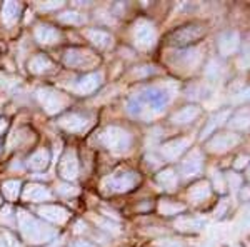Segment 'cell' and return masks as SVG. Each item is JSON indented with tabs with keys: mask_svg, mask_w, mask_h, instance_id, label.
<instances>
[{
	"mask_svg": "<svg viewBox=\"0 0 250 247\" xmlns=\"http://www.w3.org/2000/svg\"><path fill=\"white\" fill-rule=\"evenodd\" d=\"M19 229L22 232V236L25 237V241H29L30 244H43L48 242L50 239H54L55 232L54 229L47 227L45 224H42L35 217H32L30 214H27L25 210H19L17 216Z\"/></svg>",
	"mask_w": 250,
	"mask_h": 247,
	"instance_id": "1",
	"label": "cell"
},
{
	"mask_svg": "<svg viewBox=\"0 0 250 247\" xmlns=\"http://www.w3.org/2000/svg\"><path fill=\"white\" fill-rule=\"evenodd\" d=\"M100 140H102V144L105 145L107 149H110V151H114V152L127 151L128 144H130L128 134L119 127L105 129V131L102 132V135H100Z\"/></svg>",
	"mask_w": 250,
	"mask_h": 247,
	"instance_id": "2",
	"label": "cell"
},
{
	"mask_svg": "<svg viewBox=\"0 0 250 247\" xmlns=\"http://www.w3.org/2000/svg\"><path fill=\"white\" fill-rule=\"evenodd\" d=\"M37 99L39 102L42 104L43 111L47 114H57V112L62 111L67 104L65 95H62L60 92L54 90V89H39L37 90Z\"/></svg>",
	"mask_w": 250,
	"mask_h": 247,
	"instance_id": "3",
	"label": "cell"
},
{
	"mask_svg": "<svg viewBox=\"0 0 250 247\" xmlns=\"http://www.w3.org/2000/svg\"><path fill=\"white\" fill-rule=\"evenodd\" d=\"M63 62L68 67H90L97 64V57L87 48H70L63 55Z\"/></svg>",
	"mask_w": 250,
	"mask_h": 247,
	"instance_id": "4",
	"label": "cell"
},
{
	"mask_svg": "<svg viewBox=\"0 0 250 247\" xmlns=\"http://www.w3.org/2000/svg\"><path fill=\"white\" fill-rule=\"evenodd\" d=\"M59 174L65 180H74L79 176V159L75 152H67L59 164Z\"/></svg>",
	"mask_w": 250,
	"mask_h": 247,
	"instance_id": "5",
	"label": "cell"
},
{
	"mask_svg": "<svg viewBox=\"0 0 250 247\" xmlns=\"http://www.w3.org/2000/svg\"><path fill=\"white\" fill-rule=\"evenodd\" d=\"M39 216L43 217L45 221H50L54 222V224H65L68 221V217H70V212H68L67 209L60 207V205H42V207H39Z\"/></svg>",
	"mask_w": 250,
	"mask_h": 247,
	"instance_id": "6",
	"label": "cell"
},
{
	"mask_svg": "<svg viewBox=\"0 0 250 247\" xmlns=\"http://www.w3.org/2000/svg\"><path fill=\"white\" fill-rule=\"evenodd\" d=\"M59 125L67 132H83L90 125V120L80 114H67L59 119Z\"/></svg>",
	"mask_w": 250,
	"mask_h": 247,
	"instance_id": "7",
	"label": "cell"
},
{
	"mask_svg": "<svg viewBox=\"0 0 250 247\" xmlns=\"http://www.w3.org/2000/svg\"><path fill=\"white\" fill-rule=\"evenodd\" d=\"M135 184V176L134 174H115V176L108 177L104 182V187H107L108 190H128L132 185Z\"/></svg>",
	"mask_w": 250,
	"mask_h": 247,
	"instance_id": "8",
	"label": "cell"
},
{
	"mask_svg": "<svg viewBox=\"0 0 250 247\" xmlns=\"http://www.w3.org/2000/svg\"><path fill=\"white\" fill-rule=\"evenodd\" d=\"M50 190L40 184H29L23 189V199L32 202H43L50 199Z\"/></svg>",
	"mask_w": 250,
	"mask_h": 247,
	"instance_id": "9",
	"label": "cell"
},
{
	"mask_svg": "<svg viewBox=\"0 0 250 247\" xmlns=\"http://www.w3.org/2000/svg\"><path fill=\"white\" fill-rule=\"evenodd\" d=\"M100 80H102V74H88L83 75L82 79L75 84V92L79 94H92L97 87H99Z\"/></svg>",
	"mask_w": 250,
	"mask_h": 247,
	"instance_id": "10",
	"label": "cell"
},
{
	"mask_svg": "<svg viewBox=\"0 0 250 247\" xmlns=\"http://www.w3.org/2000/svg\"><path fill=\"white\" fill-rule=\"evenodd\" d=\"M35 39H37L40 44H43V45H50V44L57 42L60 39V34L57 29H54V27H50V25H39L37 29H35Z\"/></svg>",
	"mask_w": 250,
	"mask_h": 247,
	"instance_id": "11",
	"label": "cell"
},
{
	"mask_svg": "<svg viewBox=\"0 0 250 247\" xmlns=\"http://www.w3.org/2000/svg\"><path fill=\"white\" fill-rule=\"evenodd\" d=\"M48 162H50V154H48V151H45V149H40V151L32 154L27 164H29V167L32 171H43L48 165Z\"/></svg>",
	"mask_w": 250,
	"mask_h": 247,
	"instance_id": "12",
	"label": "cell"
},
{
	"mask_svg": "<svg viewBox=\"0 0 250 247\" xmlns=\"http://www.w3.org/2000/svg\"><path fill=\"white\" fill-rule=\"evenodd\" d=\"M85 37L90 40L94 45L100 47V48H105L112 44V37L104 30H97V29H88L85 30Z\"/></svg>",
	"mask_w": 250,
	"mask_h": 247,
	"instance_id": "13",
	"label": "cell"
},
{
	"mask_svg": "<svg viewBox=\"0 0 250 247\" xmlns=\"http://www.w3.org/2000/svg\"><path fill=\"white\" fill-rule=\"evenodd\" d=\"M50 68H52V62L48 60V57H45V55H42V54L32 57L29 62V70L32 74H43V72L50 70Z\"/></svg>",
	"mask_w": 250,
	"mask_h": 247,
	"instance_id": "14",
	"label": "cell"
},
{
	"mask_svg": "<svg viewBox=\"0 0 250 247\" xmlns=\"http://www.w3.org/2000/svg\"><path fill=\"white\" fill-rule=\"evenodd\" d=\"M19 12H20V5L17 2H5L2 7V20L3 23L7 25H12V23L17 20L19 17Z\"/></svg>",
	"mask_w": 250,
	"mask_h": 247,
	"instance_id": "15",
	"label": "cell"
},
{
	"mask_svg": "<svg viewBox=\"0 0 250 247\" xmlns=\"http://www.w3.org/2000/svg\"><path fill=\"white\" fill-rule=\"evenodd\" d=\"M154 37V32H152V27L148 25H139L135 29V40L139 42V45L147 47L148 44H152L150 40Z\"/></svg>",
	"mask_w": 250,
	"mask_h": 247,
	"instance_id": "16",
	"label": "cell"
},
{
	"mask_svg": "<svg viewBox=\"0 0 250 247\" xmlns=\"http://www.w3.org/2000/svg\"><path fill=\"white\" fill-rule=\"evenodd\" d=\"M2 192L3 196L7 197L9 201L17 199L19 192H20V182L19 180H7L2 184Z\"/></svg>",
	"mask_w": 250,
	"mask_h": 247,
	"instance_id": "17",
	"label": "cell"
},
{
	"mask_svg": "<svg viewBox=\"0 0 250 247\" xmlns=\"http://www.w3.org/2000/svg\"><path fill=\"white\" fill-rule=\"evenodd\" d=\"M59 20L63 23H80L82 22V17H80L79 12L70 10V12H63V14H60Z\"/></svg>",
	"mask_w": 250,
	"mask_h": 247,
	"instance_id": "18",
	"label": "cell"
},
{
	"mask_svg": "<svg viewBox=\"0 0 250 247\" xmlns=\"http://www.w3.org/2000/svg\"><path fill=\"white\" fill-rule=\"evenodd\" d=\"M57 192L62 194V196H75L79 190L77 187H74V185H70V184H60L57 187Z\"/></svg>",
	"mask_w": 250,
	"mask_h": 247,
	"instance_id": "19",
	"label": "cell"
},
{
	"mask_svg": "<svg viewBox=\"0 0 250 247\" xmlns=\"http://www.w3.org/2000/svg\"><path fill=\"white\" fill-rule=\"evenodd\" d=\"M62 5H63V2H43V3H39V9L43 12H48V10H57Z\"/></svg>",
	"mask_w": 250,
	"mask_h": 247,
	"instance_id": "20",
	"label": "cell"
},
{
	"mask_svg": "<svg viewBox=\"0 0 250 247\" xmlns=\"http://www.w3.org/2000/svg\"><path fill=\"white\" fill-rule=\"evenodd\" d=\"M180 151H182V142L179 144H170L165 147V154H167L168 157H173L175 154H180Z\"/></svg>",
	"mask_w": 250,
	"mask_h": 247,
	"instance_id": "21",
	"label": "cell"
},
{
	"mask_svg": "<svg viewBox=\"0 0 250 247\" xmlns=\"http://www.w3.org/2000/svg\"><path fill=\"white\" fill-rule=\"evenodd\" d=\"M3 239H5V244H7V247H22L19 244V241L15 239L12 234H9V232H5L3 234Z\"/></svg>",
	"mask_w": 250,
	"mask_h": 247,
	"instance_id": "22",
	"label": "cell"
},
{
	"mask_svg": "<svg viewBox=\"0 0 250 247\" xmlns=\"http://www.w3.org/2000/svg\"><path fill=\"white\" fill-rule=\"evenodd\" d=\"M94 221H95V224L97 225H100V227H104L105 230H114L115 227L112 224H108V222H105L104 219H99V217H94Z\"/></svg>",
	"mask_w": 250,
	"mask_h": 247,
	"instance_id": "23",
	"label": "cell"
},
{
	"mask_svg": "<svg viewBox=\"0 0 250 247\" xmlns=\"http://www.w3.org/2000/svg\"><path fill=\"white\" fill-rule=\"evenodd\" d=\"M72 247H95V246L88 241H75L72 242Z\"/></svg>",
	"mask_w": 250,
	"mask_h": 247,
	"instance_id": "24",
	"label": "cell"
},
{
	"mask_svg": "<svg viewBox=\"0 0 250 247\" xmlns=\"http://www.w3.org/2000/svg\"><path fill=\"white\" fill-rule=\"evenodd\" d=\"M10 214H12V210L9 207H5V209L2 210V212H0V219H2V221H5V222H9Z\"/></svg>",
	"mask_w": 250,
	"mask_h": 247,
	"instance_id": "25",
	"label": "cell"
},
{
	"mask_svg": "<svg viewBox=\"0 0 250 247\" xmlns=\"http://www.w3.org/2000/svg\"><path fill=\"white\" fill-rule=\"evenodd\" d=\"M5 129H7V120L5 119H0V134L5 131Z\"/></svg>",
	"mask_w": 250,
	"mask_h": 247,
	"instance_id": "26",
	"label": "cell"
},
{
	"mask_svg": "<svg viewBox=\"0 0 250 247\" xmlns=\"http://www.w3.org/2000/svg\"><path fill=\"white\" fill-rule=\"evenodd\" d=\"M0 247H7V244H5V239H3V236H0Z\"/></svg>",
	"mask_w": 250,
	"mask_h": 247,
	"instance_id": "27",
	"label": "cell"
}]
</instances>
